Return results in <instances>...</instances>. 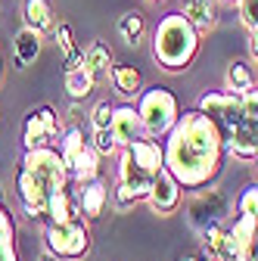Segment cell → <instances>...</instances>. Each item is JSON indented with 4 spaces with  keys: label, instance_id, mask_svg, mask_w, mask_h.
<instances>
[{
    "label": "cell",
    "instance_id": "cell-22",
    "mask_svg": "<svg viewBox=\"0 0 258 261\" xmlns=\"http://www.w3.org/2000/svg\"><path fill=\"white\" fill-rule=\"evenodd\" d=\"M96 81L84 65H78V69H69L66 72V90H69V96H72V103H81V100H87V96L96 90Z\"/></svg>",
    "mask_w": 258,
    "mask_h": 261
},
{
    "label": "cell",
    "instance_id": "cell-41",
    "mask_svg": "<svg viewBox=\"0 0 258 261\" xmlns=\"http://www.w3.org/2000/svg\"><path fill=\"white\" fill-rule=\"evenodd\" d=\"M252 261H258V252H255V258H252Z\"/></svg>",
    "mask_w": 258,
    "mask_h": 261
},
{
    "label": "cell",
    "instance_id": "cell-1",
    "mask_svg": "<svg viewBox=\"0 0 258 261\" xmlns=\"http://www.w3.org/2000/svg\"><path fill=\"white\" fill-rule=\"evenodd\" d=\"M162 146H165V168L190 193L212 187L224 171V159L230 155L221 127L202 109L180 112L177 124L168 130Z\"/></svg>",
    "mask_w": 258,
    "mask_h": 261
},
{
    "label": "cell",
    "instance_id": "cell-39",
    "mask_svg": "<svg viewBox=\"0 0 258 261\" xmlns=\"http://www.w3.org/2000/svg\"><path fill=\"white\" fill-rule=\"evenodd\" d=\"M227 4H240V0H227Z\"/></svg>",
    "mask_w": 258,
    "mask_h": 261
},
{
    "label": "cell",
    "instance_id": "cell-25",
    "mask_svg": "<svg viewBox=\"0 0 258 261\" xmlns=\"http://www.w3.org/2000/svg\"><path fill=\"white\" fill-rule=\"evenodd\" d=\"M143 31H146V22H143L140 13H124V16L118 19V35L124 38V44L137 47L140 38H143Z\"/></svg>",
    "mask_w": 258,
    "mask_h": 261
},
{
    "label": "cell",
    "instance_id": "cell-2",
    "mask_svg": "<svg viewBox=\"0 0 258 261\" xmlns=\"http://www.w3.org/2000/svg\"><path fill=\"white\" fill-rule=\"evenodd\" d=\"M199 41H202V35L180 10L165 13L152 31V56L159 62V69H165L171 75L187 72L193 59L199 56Z\"/></svg>",
    "mask_w": 258,
    "mask_h": 261
},
{
    "label": "cell",
    "instance_id": "cell-26",
    "mask_svg": "<svg viewBox=\"0 0 258 261\" xmlns=\"http://www.w3.org/2000/svg\"><path fill=\"white\" fill-rule=\"evenodd\" d=\"M90 143H93V149L100 152V155H115L121 149L118 140H115V134H112V127H93Z\"/></svg>",
    "mask_w": 258,
    "mask_h": 261
},
{
    "label": "cell",
    "instance_id": "cell-19",
    "mask_svg": "<svg viewBox=\"0 0 258 261\" xmlns=\"http://www.w3.org/2000/svg\"><path fill=\"white\" fill-rule=\"evenodd\" d=\"M53 4L50 0H22V22L28 28H35V31H50L56 28V19H53Z\"/></svg>",
    "mask_w": 258,
    "mask_h": 261
},
{
    "label": "cell",
    "instance_id": "cell-11",
    "mask_svg": "<svg viewBox=\"0 0 258 261\" xmlns=\"http://www.w3.org/2000/svg\"><path fill=\"white\" fill-rule=\"evenodd\" d=\"M121 149L127 152V159H131L137 168H143L149 174H159L165 168V146L159 143L156 137H140L131 146H121Z\"/></svg>",
    "mask_w": 258,
    "mask_h": 261
},
{
    "label": "cell",
    "instance_id": "cell-35",
    "mask_svg": "<svg viewBox=\"0 0 258 261\" xmlns=\"http://www.w3.org/2000/svg\"><path fill=\"white\" fill-rule=\"evenodd\" d=\"M180 261H199V255H184Z\"/></svg>",
    "mask_w": 258,
    "mask_h": 261
},
{
    "label": "cell",
    "instance_id": "cell-18",
    "mask_svg": "<svg viewBox=\"0 0 258 261\" xmlns=\"http://www.w3.org/2000/svg\"><path fill=\"white\" fill-rule=\"evenodd\" d=\"M109 81H112V87L121 96H137L143 90V75H140L137 65H131V62H112Z\"/></svg>",
    "mask_w": 258,
    "mask_h": 261
},
{
    "label": "cell",
    "instance_id": "cell-20",
    "mask_svg": "<svg viewBox=\"0 0 258 261\" xmlns=\"http://www.w3.org/2000/svg\"><path fill=\"white\" fill-rule=\"evenodd\" d=\"M81 65L96 78V81H106L109 78V69H112V47L103 44V41H93L87 50H84V59Z\"/></svg>",
    "mask_w": 258,
    "mask_h": 261
},
{
    "label": "cell",
    "instance_id": "cell-13",
    "mask_svg": "<svg viewBox=\"0 0 258 261\" xmlns=\"http://www.w3.org/2000/svg\"><path fill=\"white\" fill-rule=\"evenodd\" d=\"M227 152L237 159H255L258 155V118L246 115L230 134H227Z\"/></svg>",
    "mask_w": 258,
    "mask_h": 261
},
{
    "label": "cell",
    "instance_id": "cell-9",
    "mask_svg": "<svg viewBox=\"0 0 258 261\" xmlns=\"http://www.w3.org/2000/svg\"><path fill=\"white\" fill-rule=\"evenodd\" d=\"M180 199H184V187L171 177L168 168H162L156 174V180H152V190L146 196V205L152 208V215L168 218V215H174L180 208Z\"/></svg>",
    "mask_w": 258,
    "mask_h": 261
},
{
    "label": "cell",
    "instance_id": "cell-6",
    "mask_svg": "<svg viewBox=\"0 0 258 261\" xmlns=\"http://www.w3.org/2000/svg\"><path fill=\"white\" fill-rule=\"evenodd\" d=\"M19 165L28 168L38 180H44L50 190H59V187H69L72 177H69V168L62 162L59 149L56 146H35V149H25Z\"/></svg>",
    "mask_w": 258,
    "mask_h": 261
},
{
    "label": "cell",
    "instance_id": "cell-23",
    "mask_svg": "<svg viewBox=\"0 0 258 261\" xmlns=\"http://www.w3.org/2000/svg\"><path fill=\"white\" fill-rule=\"evenodd\" d=\"M252 87H258V78H255V72H252V65L243 62V59H230V65H227V90L246 93V90H252Z\"/></svg>",
    "mask_w": 258,
    "mask_h": 261
},
{
    "label": "cell",
    "instance_id": "cell-38",
    "mask_svg": "<svg viewBox=\"0 0 258 261\" xmlns=\"http://www.w3.org/2000/svg\"><path fill=\"white\" fill-rule=\"evenodd\" d=\"M149 4H162V0H149Z\"/></svg>",
    "mask_w": 258,
    "mask_h": 261
},
{
    "label": "cell",
    "instance_id": "cell-4",
    "mask_svg": "<svg viewBox=\"0 0 258 261\" xmlns=\"http://www.w3.org/2000/svg\"><path fill=\"white\" fill-rule=\"evenodd\" d=\"M44 246L59 261H81V258H87V252H90L87 218H75V221H66V224H47Z\"/></svg>",
    "mask_w": 258,
    "mask_h": 261
},
{
    "label": "cell",
    "instance_id": "cell-14",
    "mask_svg": "<svg viewBox=\"0 0 258 261\" xmlns=\"http://www.w3.org/2000/svg\"><path fill=\"white\" fill-rule=\"evenodd\" d=\"M115 180H121L127 190H131L140 202H146V196H149V190H152V180H156V174H149V171H143V168H137L131 159H127V152L121 149V155H118V174H115Z\"/></svg>",
    "mask_w": 258,
    "mask_h": 261
},
{
    "label": "cell",
    "instance_id": "cell-3",
    "mask_svg": "<svg viewBox=\"0 0 258 261\" xmlns=\"http://www.w3.org/2000/svg\"><path fill=\"white\" fill-rule=\"evenodd\" d=\"M137 115L143 121V130H146V137H156V140H165L168 137V130L177 124L180 118V103H177V96L162 87V84H156V87H146L137 93Z\"/></svg>",
    "mask_w": 258,
    "mask_h": 261
},
{
    "label": "cell",
    "instance_id": "cell-7",
    "mask_svg": "<svg viewBox=\"0 0 258 261\" xmlns=\"http://www.w3.org/2000/svg\"><path fill=\"white\" fill-rule=\"evenodd\" d=\"M62 134L59 127V112L53 106H35L28 109L25 121H22V143L25 149H35V146H53Z\"/></svg>",
    "mask_w": 258,
    "mask_h": 261
},
{
    "label": "cell",
    "instance_id": "cell-15",
    "mask_svg": "<svg viewBox=\"0 0 258 261\" xmlns=\"http://www.w3.org/2000/svg\"><path fill=\"white\" fill-rule=\"evenodd\" d=\"M75 218H81V208H78V196L72 193V184L53 190L47 199V224H66Z\"/></svg>",
    "mask_w": 258,
    "mask_h": 261
},
{
    "label": "cell",
    "instance_id": "cell-31",
    "mask_svg": "<svg viewBox=\"0 0 258 261\" xmlns=\"http://www.w3.org/2000/svg\"><path fill=\"white\" fill-rule=\"evenodd\" d=\"M0 237H16V221L4 202H0Z\"/></svg>",
    "mask_w": 258,
    "mask_h": 261
},
{
    "label": "cell",
    "instance_id": "cell-16",
    "mask_svg": "<svg viewBox=\"0 0 258 261\" xmlns=\"http://www.w3.org/2000/svg\"><path fill=\"white\" fill-rule=\"evenodd\" d=\"M100 152L93 149V143H87L72 162H69V177H72V184H87V180H93V177H100Z\"/></svg>",
    "mask_w": 258,
    "mask_h": 261
},
{
    "label": "cell",
    "instance_id": "cell-32",
    "mask_svg": "<svg viewBox=\"0 0 258 261\" xmlns=\"http://www.w3.org/2000/svg\"><path fill=\"white\" fill-rule=\"evenodd\" d=\"M0 261H19V252H16L13 237H0Z\"/></svg>",
    "mask_w": 258,
    "mask_h": 261
},
{
    "label": "cell",
    "instance_id": "cell-36",
    "mask_svg": "<svg viewBox=\"0 0 258 261\" xmlns=\"http://www.w3.org/2000/svg\"><path fill=\"white\" fill-rule=\"evenodd\" d=\"M0 78H4V59H0Z\"/></svg>",
    "mask_w": 258,
    "mask_h": 261
},
{
    "label": "cell",
    "instance_id": "cell-27",
    "mask_svg": "<svg viewBox=\"0 0 258 261\" xmlns=\"http://www.w3.org/2000/svg\"><path fill=\"white\" fill-rule=\"evenodd\" d=\"M237 212L240 215H252L258 221V184H246L237 196Z\"/></svg>",
    "mask_w": 258,
    "mask_h": 261
},
{
    "label": "cell",
    "instance_id": "cell-34",
    "mask_svg": "<svg viewBox=\"0 0 258 261\" xmlns=\"http://www.w3.org/2000/svg\"><path fill=\"white\" fill-rule=\"evenodd\" d=\"M41 261H59V258H56L53 252H44V255H41Z\"/></svg>",
    "mask_w": 258,
    "mask_h": 261
},
{
    "label": "cell",
    "instance_id": "cell-40",
    "mask_svg": "<svg viewBox=\"0 0 258 261\" xmlns=\"http://www.w3.org/2000/svg\"><path fill=\"white\" fill-rule=\"evenodd\" d=\"M252 162H255V165H258V155H255V159H252Z\"/></svg>",
    "mask_w": 258,
    "mask_h": 261
},
{
    "label": "cell",
    "instance_id": "cell-29",
    "mask_svg": "<svg viewBox=\"0 0 258 261\" xmlns=\"http://www.w3.org/2000/svg\"><path fill=\"white\" fill-rule=\"evenodd\" d=\"M112 112H115V106L109 100H100V103L90 109V124L93 127H109L112 124Z\"/></svg>",
    "mask_w": 258,
    "mask_h": 261
},
{
    "label": "cell",
    "instance_id": "cell-24",
    "mask_svg": "<svg viewBox=\"0 0 258 261\" xmlns=\"http://www.w3.org/2000/svg\"><path fill=\"white\" fill-rule=\"evenodd\" d=\"M87 143H90V140L84 137V130H81L78 124H69V127H66V130L59 134V146H56V149H59L62 162L69 165V162H72V159H75V155H78V152L87 146Z\"/></svg>",
    "mask_w": 258,
    "mask_h": 261
},
{
    "label": "cell",
    "instance_id": "cell-28",
    "mask_svg": "<svg viewBox=\"0 0 258 261\" xmlns=\"http://www.w3.org/2000/svg\"><path fill=\"white\" fill-rule=\"evenodd\" d=\"M140 199H137V196L131 193V190H127L121 180H115V187H112V205L118 208V212H131L134 205H137Z\"/></svg>",
    "mask_w": 258,
    "mask_h": 261
},
{
    "label": "cell",
    "instance_id": "cell-37",
    "mask_svg": "<svg viewBox=\"0 0 258 261\" xmlns=\"http://www.w3.org/2000/svg\"><path fill=\"white\" fill-rule=\"evenodd\" d=\"M0 202H4V190H0Z\"/></svg>",
    "mask_w": 258,
    "mask_h": 261
},
{
    "label": "cell",
    "instance_id": "cell-21",
    "mask_svg": "<svg viewBox=\"0 0 258 261\" xmlns=\"http://www.w3.org/2000/svg\"><path fill=\"white\" fill-rule=\"evenodd\" d=\"M13 47H16V62H13V65L22 72L25 65H31V62L41 56V31L22 25V31H19L16 41H13Z\"/></svg>",
    "mask_w": 258,
    "mask_h": 261
},
{
    "label": "cell",
    "instance_id": "cell-12",
    "mask_svg": "<svg viewBox=\"0 0 258 261\" xmlns=\"http://www.w3.org/2000/svg\"><path fill=\"white\" fill-rule=\"evenodd\" d=\"M109 127H112V134H115L118 146H131L134 140L146 137L143 121H140V115H137V106H131V103L115 106V112H112V124H109Z\"/></svg>",
    "mask_w": 258,
    "mask_h": 261
},
{
    "label": "cell",
    "instance_id": "cell-8",
    "mask_svg": "<svg viewBox=\"0 0 258 261\" xmlns=\"http://www.w3.org/2000/svg\"><path fill=\"white\" fill-rule=\"evenodd\" d=\"M227 212H230L227 196H224L221 190H215V187L196 190V193H193V199H190V205H187V218H190V224L196 227V230H202V227H209V224L224 221V218H227Z\"/></svg>",
    "mask_w": 258,
    "mask_h": 261
},
{
    "label": "cell",
    "instance_id": "cell-10",
    "mask_svg": "<svg viewBox=\"0 0 258 261\" xmlns=\"http://www.w3.org/2000/svg\"><path fill=\"white\" fill-rule=\"evenodd\" d=\"M78 208H81V218H87V221H96L103 212H106V205H109V199H112V190L106 187V180L103 177H93V180H87V184H78Z\"/></svg>",
    "mask_w": 258,
    "mask_h": 261
},
{
    "label": "cell",
    "instance_id": "cell-33",
    "mask_svg": "<svg viewBox=\"0 0 258 261\" xmlns=\"http://www.w3.org/2000/svg\"><path fill=\"white\" fill-rule=\"evenodd\" d=\"M249 53H252V59L258 62V28L249 31Z\"/></svg>",
    "mask_w": 258,
    "mask_h": 261
},
{
    "label": "cell",
    "instance_id": "cell-30",
    "mask_svg": "<svg viewBox=\"0 0 258 261\" xmlns=\"http://www.w3.org/2000/svg\"><path fill=\"white\" fill-rule=\"evenodd\" d=\"M237 10H240V22H243L249 31L258 28V0H240Z\"/></svg>",
    "mask_w": 258,
    "mask_h": 261
},
{
    "label": "cell",
    "instance_id": "cell-5",
    "mask_svg": "<svg viewBox=\"0 0 258 261\" xmlns=\"http://www.w3.org/2000/svg\"><path fill=\"white\" fill-rule=\"evenodd\" d=\"M196 109H202L218 127L224 140H227V134L246 118V109H243V93H234V90H205L199 96Z\"/></svg>",
    "mask_w": 258,
    "mask_h": 261
},
{
    "label": "cell",
    "instance_id": "cell-17",
    "mask_svg": "<svg viewBox=\"0 0 258 261\" xmlns=\"http://www.w3.org/2000/svg\"><path fill=\"white\" fill-rule=\"evenodd\" d=\"M180 13L196 25L199 35L212 31L215 22H218V4L215 0H180Z\"/></svg>",
    "mask_w": 258,
    "mask_h": 261
}]
</instances>
